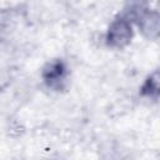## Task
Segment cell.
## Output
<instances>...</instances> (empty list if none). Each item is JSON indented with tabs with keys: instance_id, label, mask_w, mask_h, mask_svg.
Here are the masks:
<instances>
[{
	"instance_id": "6da1fadb",
	"label": "cell",
	"mask_w": 160,
	"mask_h": 160,
	"mask_svg": "<svg viewBox=\"0 0 160 160\" xmlns=\"http://www.w3.org/2000/svg\"><path fill=\"white\" fill-rule=\"evenodd\" d=\"M132 38V28L131 24L126 19H116L111 22L106 42L111 48H124L126 46Z\"/></svg>"
},
{
	"instance_id": "3957f363",
	"label": "cell",
	"mask_w": 160,
	"mask_h": 160,
	"mask_svg": "<svg viewBox=\"0 0 160 160\" xmlns=\"http://www.w3.org/2000/svg\"><path fill=\"white\" fill-rule=\"evenodd\" d=\"M139 26L149 39L160 38V14L156 11H144L140 14Z\"/></svg>"
},
{
	"instance_id": "277c9868",
	"label": "cell",
	"mask_w": 160,
	"mask_h": 160,
	"mask_svg": "<svg viewBox=\"0 0 160 160\" xmlns=\"http://www.w3.org/2000/svg\"><path fill=\"white\" fill-rule=\"evenodd\" d=\"M141 95L150 99L160 98V71H154L148 76L145 82L141 86Z\"/></svg>"
},
{
	"instance_id": "7a4b0ae2",
	"label": "cell",
	"mask_w": 160,
	"mask_h": 160,
	"mask_svg": "<svg viewBox=\"0 0 160 160\" xmlns=\"http://www.w3.org/2000/svg\"><path fill=\"white\" fill-rule=\"evenodd\" d=\"M42 79L49 88L60 90L66 79V66L64 61L56 59L48 62L42 70Z\"/></svg>"
}]
</instances>
